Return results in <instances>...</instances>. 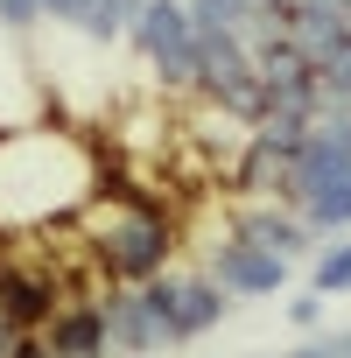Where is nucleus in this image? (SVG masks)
<instances>
[{
  "label": "nucleus",
  "instance_id": "nucleus-3",
  "mask_svg": "<svg viewBox=\"0 0 351 358\" xmlns=\"http://www.w3.org/2000/svg\"><path fill=\"white\" fill-rule=\"evenodd\" d=\"M141 309L155 316L162 351H183V344H197L204 330H218V323H225L232 295L197 267V274H155V281H141Z\"/></svg>",
  "mask_w": 351,
  "mask_h": 358
},
{
  "label": "nucleus",
  "instance_id": "nucleus-7",
  "mask_svg": "<svg viewBox=\"0 0 351 358\" xmlns=\"http://www.w3.org/2000/svg\"><path fill=\"white\" fill-rule=\"evenodd\" d=\"M225 225H232L246 246H260V253H274V260H288V267H295V260H316V246H323L281 197H232Z\"/></svg>",
  "mask_w": 351,
  "mask_h": 358
},
{
  "label": "nucleus",
  "instance_id": "nucleus-19",
  "mask_svg": "<svg viewBox=\"0 0 351 358\" xmlns=\"http://www.w3.org/2000/svg\"><path fill=\"white\" fill-rule=\"evenodd\" d=\"M330 351H337V358H351V330H337V337H330Z\"/></svg>",
  "mask_w": 351,
  "mask_h": 358
},
{
  "label": "nucleus",
  "instance_id": "nucleus-20",
  "mask_svg": "<svg viewBox=\"0 0 351 358\" xmlns=\"http://www.w3.org/2000/svg\"><path fill=\"white\" fill-rule=\"evenodd\" d=\"M0 358H15V330L8 323H0Z\"/></svg>",
  "mask_w": 351,
  "mask_h": 358
},
{
  "label": "nucleus",
  "instance_id": "nucleus-6",
  "mask_svg": "<svg viewBox=\"0 0 351 358\" xmlns=\"http://www.w3.org/2000/svg\"><path fill=\"white\" fill-rule=\"evenodd\" d=\"M204 274H211L232 302H260V295H281V288H288V260L246 246L232 225H218V239L204 246Z\"/></svg>",
  "mask_w": 351,
  "mask_h": 358
},
{
  "label": "nucleus",
  "instance_id": "nucleus-8",
  "mask_svg": "<svg viewBox=\"0 0 351 358\" xmlns=\"http://www.w3.org/2000/svg\"><path fill=\"white\" fill-rule=\"evenodd\" d=\"M99 323H106V351H113V358H155V351H162L155 316L141 309V288H106Z\"/></svg>",
  "mask_w": 351,
  "mask_h": 358
},
{
  "label": "nucleus",
  "instance_id": "nucleus-15",
  "mask_svg": "<svg viewBox=\"0 0 351 358\" xmlns=\"http://www.w3.org/2000/svg\"><path fill=\"white\" fill-rule=\"evenodd\" d=\"M288 323H295V330H316V323H323V295H316V288L295 295V302H288Z\"/></svg>",
  "mask_w": 351,
  "mask_h": 358
},
{
  "label": "nucleus",
  "instance_id": "nucleus-13",
  "mask_svg": "<svg viewBox=\"0 0 351 358\" xmlns=\"http://www.w3.org/2000/svg\"><path fill=\"white\" fill-rule=\"evenodd\" d=\"M99 8H106V0H43V22H57V29H71V36H85Z\"/></svg>",
  "mask_w": 351,
  "mask_h": 358
},
{
  "label": "nucleus",
  "instance_id": "nucleus-4",
  "mask_svg": "<svg viewBox=\"0 0 351 358\" xmlns=\"http://www.w3.org/2000/svg\"><path fill=\"white\" fill-rule=\"evenodd\" d=\"M127 43L141 50V64L155 71V85L169 99H197V29H190L183 0H141Z\"/></svg>",
  "mask_w": 351,
  "mask_h": 358
},
{
  "label": "nucleus",
  "instance_id": "nucleus-14",
  "mask_svg": "<svg viewBox=\"0 0 351 358\" xmlns=\"http://www.w3.org/2000/svg\"><path fill=\"white\" fill-rule=\"evenodd\" d=\"M43 22V0H0V29H8V36H29Z\"/></svg>",
  "mask_w": 351,
  "mask_h": 358
},
{
  "label": "nucleus",
  "instance_id": "nucleus-16",
  "mask_svg": "<svg viewBox=\"0 0 351 358\" xmlns=\"http://www.w3.org/2000/svg\"><path fill=\"white\" fill-rule=\"evenodd\" d=\"M281 358H337V351H330V337H309V344H295V351H281Z\"/></svg>",
  "mask_w": 351,
  "mask_h": 358
},
{
  "label": "nucleus",
  "instance_id": "nucleus-17",
  "mask_svg": "<svg viewBox=\"0 0 351 358\" xmlns=\"http://www.w3.org/2000/svg\"><path fill=\"white\" fill-rule=\"evenodd\" d=\"M253 8H260V15H267V22L281 29V22H288V8H295V0H253Z\"/></svg>",
  "mask_w": 351,
  "mask_h": 358
},
{
  "label": "nucleus",
  "instance_id": "nucleus-5",
  "mask_svg": "<svg viewBox=\"0 0 351 358\" xmlns=\"http://www.w3.org/2000/svg\"><path fill=\"white\" fill-rule=\"evenodd\" d=\"M71 295H64V281L43 267V260H29V253H0V323H8L15 337H36L57 309H64Z\"/></svg>",
  "mask_w": 351,
  "mask_h": 358
},
{
  "label": "nucleus",
  "instance_id": "nucleus-1",
  "mask_svg": "<svg viewBox=\"0 0 351 358\" xmlns=\"http://www.w3.org/2000/svg\"><path fill=\"white\" fill-rule=\"evenodd\" d=\"M71 225H78V239H85V260H92L113 288H141V281L169 274L176 239H183V225H176L148 190H134L113 162L99 169V190L85 197V211H78Z\"/></svg>",
  "mask_w": 351,
  "mask_h": 358
},
{
  "label": "nucleus",
  "instance_id": "nucleus-11",
  "mask_svg": "<svg viewBox=\"0 0 351 358\" xmlns=\"http://www.w3.org/2000/svg\"><path fill=\"white\" fill-rule=\"evenodd\" d=\"M309 288H316V295H351V232H337L330 246H316Z\"/></svg>",
  "mask_w": 351,
  "mask_h": 358
},
{
  "label": "nucleus",
  "instance_id": "nucleus-9",
  "mask_svg": "<svg viewBox=\"0 0 351 358\" xmlns=\"http://www.w3.org/2000/svg\"><path fill=\"white\" fill-rule=\"evenodd\" d=\"M43 344H50V358H113L106 351V323H99V302H85V295H71L43 330H36Z\"/></svg>",
  "mask_w": 351,
  "mask_h": 358
},
{
  "label": "nucleus",
  "instance_id": "nucleus-10",
  "mask_svg": "<svg viewBox=\"0 0 351 358\" xmlns=\"http://www.w3.org/2000/svg\"><path fill=\"white\" fill-rule=\"evenodd\" d=\"M190 8V29H225V36H239V43H260L274 22L253 8V0H183Z\"/></svg>",
  "mask_w": 351,
  "mask_h": 358
},
{
  "label": "nucleus",
  "instance_id": "nucleus-18",
  "mask_svg": "<svg viewBox=\"0 0 351 358\" xmlns=\"http://www.w3.org/2000/svg\"><path fill=\"white\" fill-rule=\"evenodd\" d=\"M15 358H50V344L43 337H15Z\"/></svg>",
  "mask_w": 351,
  "mask_h": 358
},
{
  "label": "nucleus",
  "instance_id": "nucleus-2",
  "mask_svg": "<svg viewBox=\"0 0 351 358\" xmlns=\"http://www.w3.org/2000/svg\"><path fill=\"white\" fill-rule=\"evenodd\" d=\"M281 204H288L316 239L351 232V134H344V127H309V141H302L295 162H288Z\"/></svg>",
  "mask_w": 351,
  "mask_h": 358
},
{
  "label": "nucleus",
  "instance_id": "nucleus-12",
  "mask_svg": "<svg viewBox=\"0 0 351 358\" xmlns=\"http://www.w3.org/2000/svg\"><path fill=\"white\" fill-rule=\"evenodd\" d=\"M134 15H141V0H106V8L92 15V29H85V43H92V50H113V43L134 29Z\"/></svg>",
  "mask_w": 351,
  "mask_h": 358
}]
</instances>
